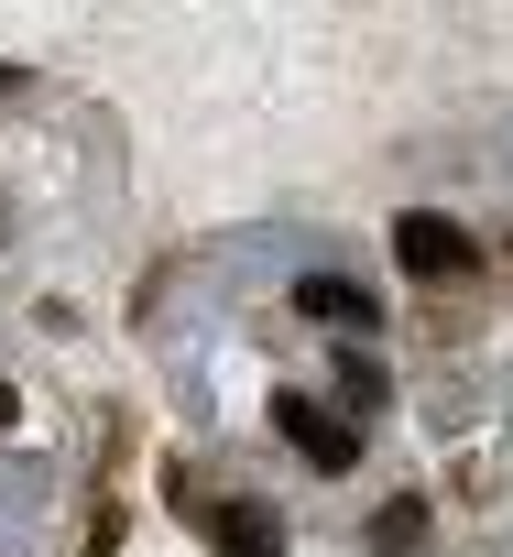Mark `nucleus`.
Instances as JSON below:
<instances>
[{
	"label": "nucleus",
	"instance_id": "nucleus-3",
	"mask_svg": "<svg viewBox=\"0 0 513 557\" xmlns=\"http://www.w3.org/2000/svg\"><path fill=\"white\" fill-rule=\"evenodd\" d=\"M296 318H317V329H361L372 296L350 285V273H306V285H296Z\"/></svg>",
	"mask_w": 513,
	"mask_h": 557
},
{
	"label": "nucleus",
	"instance_id": "nucleus-5",
	"mask_svg": "<svg viewBox=\"0 0 513 557\" xmlns=\"http://www.w3.org/2000/svg\"><path fill=\"white\" fill-rule=\"evenodd\" d=\"M383 557H426V503H415V492L383 503Z\"/></svg>",
	"mask_w": 513,
	"mask_h": 557
},
{
	"label": "nucleus",
	"instance_id": "nucleus-1",
	"mask_svg": "<svg viewBox=\"0 0 513 557\" xmlns=\"http://www.w3.org/2000/svg\"><path fill=\"white\" fill-rule=\"evenodd\" d=\"M393 262L415 273V285H448V273H470L480 251H470V230H459V219H437V208H404V219H393Z\"/></svg>",
	"mask_w": 513,
	"mask_h": 557
},
{
	"label": "nucleus",
	"instance_id": "nucleus-6",
	"mask_svg": "<svg viewBox=\"0 0 513 557\" xmlns=\"http://www.w3.org/2000/svg\"><path fill=\"white\" fill-rule=\"evenodd\" d=\"M339 394H350V405H383V361H372V350H339Z\"/></svg>",
	"mask_w": 513,
	"mask_h": 557
},
{
	"label": "nucleus",
	"instance_id": "nucleus-7",
	"mask_svg": "<svg viewBox=\"0 0 513 557\" xmlns=\"http://www.w3.org/2000/svg\"><path fill=\"white\" fill-rule=\"evenodd\" d=\"M12 416H23V394H12V383H0V426H12Z\"/></svg>",
	"mask_w": 513,
	"mask_h": 557
},
{
	"label": "nucleus",
	"instance_id": "nucleus-8",
	"mask_svg": "<svg viewBox=\"0 0 513 557\" xmlns=\"http://www.w3.org/2000/svg\"><path fill=\"white\" fill-rule=\"evenodd\" d=\"M0 88H23V77H12V66H0Z\"/></svg>",
	"mask_w": 513,
	"mask_h": 557
},
{
	"label": "nucleus",
	"instance_id": "nucleus-2",
	"mask_svg": "<svg viewBox=\"0 0 513 557\" xmlns=\"http://www.w3.org/2000/svg\"><path fill=\"white\" fill-rule=\"evenodd\" d=\"M274 426H285V437L306 448V470H328V481H339V470L361 459V437H350V416H328V405H306V394H285V405H274Z\"/></svg>",
	"mask_w": 513,
	"mask_h": 557
},
{
	"label": "nucleus",
	"instance_id": "nucleus-4",
	"mask_svg": "<svg viewBox=\"0 0 513 557\" xmlns=\"http://www.w3.org/2000/svg\"><path fill=\"white\" fill-rule=\"evenodd\" d=\"M218 557H285V524H274L263 503H229V513H218Z\"/></svg>",
	"mask_w": 513,
	"mask_h": 557
}]
</instances>
